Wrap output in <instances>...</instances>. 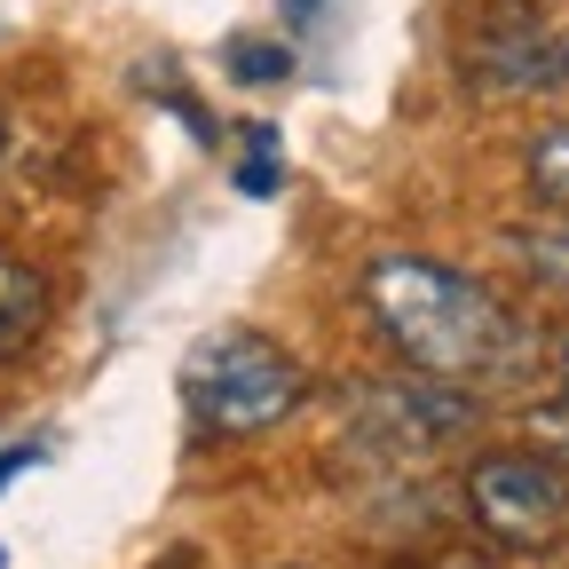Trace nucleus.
Masks as SVG:
<instances>
[{"label": "nucleus", "mask_w": 569, "mask_h": 569, "mask_svg": "<svg viewBox=\"0 0 569 569\" xmlns=\"http://www.w3.org/2000/svg\"><path fill=\"white\" fill-rule=\"evenodd\" d=\"M507 253L530 269V284H546V293H569V222L507 230Z\"/></svg>", "instance_id": "obj_7"}, {"label": "nucleus", "mask_w": 569, "mask_h": 569, "mask_svg": "<svg viewBox=\"0 0 569 569\" xmlns=\"http://www.w3.org/2000/svg\"><path fill=\"white\" fill-rule=\"evenodd\" d=\"M561 380H569V340H561Z\"/></svg>", "instance_id": "obj_15"}, {"label": "nucleus", "mask_w": 569, "mask_h": 569, "mask_svg": "<svg viewBox=\"0 0 569 569\" xmlns=\"http://www.w3.org/2000/svg\"><path fill=\"white\" fill-rule=\"evenodd\" d=\"M467 515L490 546L546 553L569 530V475L546 451H482L467 467Z\"/></svg>", "instance_id": "obj_3"}, {"label": "nucleus", "mask_w": 569, "mask_h": 569, "mask_svg": "<svg viewBox=\"0 0 569 569\" xmlns=\"http://www.w3.org/2000/svg\"><path fill=\"white\" fill-rule=\"evenodd\" d=\"M284 71H293V48L284 40H230V80H284Z\"/></svg>", "instance_id": "obj_9"}, {"label": "nucleus", "mask_w": 569, "mask_h": 569, "mask_svg": "<svg viewBox=\"0 0 569 569\" xmlns=\"http://www.w3.org/2000/svg\"><path fill=\"white\" fill-rule=\"evenodd\" d=\"M48 317H56L48 269H40L32 253H9V246H0V365H17V356L48 332Z\"/></svg>", "instance_id": "obj_5"}, {"label": "nucleus", "mask_w": 569, "mask_h": 569, "mask_svg": "<svg viewBox=\"0 0 569 569\" xmlns=\"http://www.w3.org/2000/svg\"><path fill=\"white\" fill-rule=\"evenodd\" d=\"M301 396H309V372L269 332H213L182 365V403H190V436L198 443L269 436V427H284L301 411Z\"/></svg>", "instance_id": "obj_2"}, {"label": "nucleus", "mask_w": 569, "mask_h": 569, "mask_svg": "<svg viewBox=\"0 0 569 569\" xmlns=\"http://www.w3.org/2000/svg\"><path fill=\"white\" fill-rule=\"evenodd\" d=\"M561 80H569V32H561Z\"/></svg>", "instance_id": "obj_14"}, {"label": "nucleus", "mask_w": 569, "mask_h": 569, "mask_svg": "<svg viewBox=\"0 0 569 569\" xmlns=\"http://www.w3.org/2000/svg\"><path fill=\"white\" fill-rule=\"evenodd\" d=\"M277 9H284V24L301 32V24H317V9H325V0H277Z\"/></svg>", "instance_id": "obj_11"}, {"label": "nucleus", "mask_w": 569, "mask_h": 569, "mask_svg": "<svg viewBox=\"0 0 569 569\" xmlns=\"http://www.w3.org/2000/svg\"><path fill=\"white\" fill-rule=\"evenodd\" d=\"M356 443H365L380 467L396 459H436L443 443H459L475 427V396L427 372H396V380H365L356 388Z\"/></svg>", "instance_id": "obj_4"}, {"label": "nucleus", "mask_w": 569, "mask_h": 569, "mask_svg": "<svg viewBox=\"0 0 569 569\" xmlns=\"http://www.w3.org/2000/svg\"><path fill=\"white\" fill-rule=\"evenodd\" d=\"M269 151H277V142L261 134V142H253V167H238V190H253V198L277 190V159H269Z\"/></svg>", "instance_id": "obj_10"}, {"label": "nucleus", "mask_w": 569, "mask_h": 569, "mask_svg": "<svg viewBox=\"0 0 569 569\" xmlns=\"http://www.w3.org/2000/svg\"><path fill=\"white\" fill-rule=\"evenodd\" d=\"M530 451H546V459L569 475V380H561V396H546V403L530 411Z\"/></svg>", "instance_id": "obj_8"}, {"label": "nucleus", "mask_w": 569, "mask_h": 569, "mask_svg": "<svg viewBox=\"0 0 569 569\" xmlns=\"http://www.w3.org/2000/svg\"><path fill=\"white\" fill-rule=\"evenodd\" d=\"M522 182L538 190V206H553L569 222V119H553L522 142Z\"/></svg>", "instance_id": "obj_6"}, {"label": "nucleus", "mask_w": 569, "mask_h": 569, "mask_svg": "<svg viewBox=\"0 0 569 569\" xmlns=\"http://www.w3.org/2000/svg\"><path fill=\"white\" fill-rule=\"evenodd\" d=\"M365 317L403 372L427 380H498L522 365V317L507 293L436 253H380L365 261Z\"/></svg>", "instance_id": "obj_1"}, {"label": "nucleus", "mask_w": 569, "mask_h": 569, "mask_svg": "<svg viewBox=\"0 0 569 569\" xmlns=\"http://www.w3.org/2000/svg\"><path fill=\"white\" fill-rule=\"evenodd\" d=\"M0 159H9V111H0Z\"/></svg>", "instance_id": "obj_13"}, {"label": "nucleus", "mask_w": 569, "mask_h": 569, "mask_svg": "<svg viewBox=\"0 0 569 569\" xmlns=\"http://www.w3.org/2000/svg\"><path fill=\"white\" fill-rule=\"evenodd\" d=\"M32 459H40V451H9V459H0V482H9L17 467H32Z\"/></svg>", "instance_id": "obj_12"}]
</instances>
